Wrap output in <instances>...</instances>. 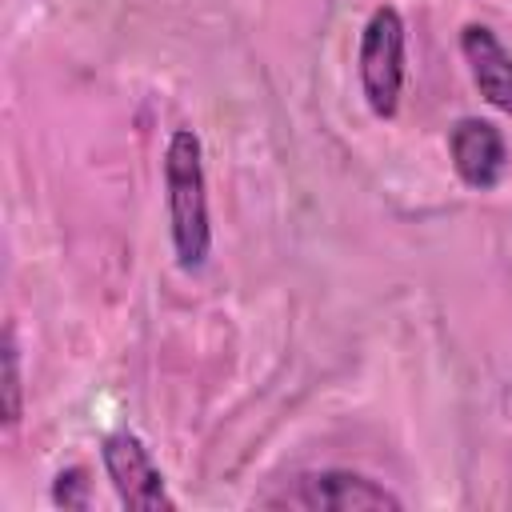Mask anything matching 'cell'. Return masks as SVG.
I'll list each match as a JSON object with an SVG mask.
<instances>
[{"mask_svg":"<svg viewBox=\"0 0 512 512\" xmlns=\"http://www.w3.org/2000/svg\"><path fill=\"white\" fill-rule=\"evenodd\" d=\"M100 464H104L108 484L124 508H140V512H156V508L172 512L176 508L152 452L144 448V440L136 432H128V428L108 432L100 444Z\"/></svg>","mask_w":512,"mask_h":512,"instance_id":"cell-4","label":"cell"},{"mask_svg":"<svg viewBox=\"0 0 512 512\" xmlns=\"http://www.w3.org/2000/svg\"><path fill=\"white\" fill-rule=\"evenodd\" d=\"M460 56H464L480 96L496 112L512 116V52L504 48V40L488 24H464L460 28Z\"/></svg>","mask_w":512,"mask_h":512,"instance_id":"cell-6","label":"cell"},{"mask_svg":"<svg viewBox=\"0 0 512 512\" xmlns=\"http://www.w3.org/2000/svg\"><path fill=\"white\" fill-rule=\"evenodd\" d=\"M164 204L172 252L184 272H200L212 252L208 224V180H204V148L192 128H176L164 148Z\"/></svg>","mask_w":512,"mask_h":512,"instance_id":"cell-1","label":"cell"},{"mask_svg":"<svg viewBox=\"0 0 512 512\" xmlns=\"http://www.w3.org/2000/svg\"><path fill=\"white\" fill-rule=\"evenodd\" d=\"M356 72H360V92L372 116L392 120L404 92V16L392 4H380L368 16L360 32Z\"/></svg>","mask_w":512,"mask_h":512,"instance_id":"cell-2","label":"cell"},{"mask_svg":"<svg viewBox=\"0 0 512 512\" xmlns=\"http://www.w3.org/2000/svg\"><path fill=\"white\" fill-rule=\"evenodd\" d=\"M24 416V384H20V344L16 328H4V428L12 432Z\"/></svg>","mask_w":512,"mask_h":512,"instance_id":"cell-7","label":"cell"},{"mask_svg":"<svg viewBox=\"0 0 512 512\" xmlns=\"http://www.w3.org/2000/svg\"><path fill=\"white\" fill-rule=\"evenodd\" d=\"M52 500L60 508H88V472L76 464V468H64L52 484Z\"/></svg>","mask_w":512,"mask_h":512,"instance_id":"cell-8","label":"cell"},{"mask_svg":"<svg viewBox=\"0 0 512 512\" xmlns=\"http://www.w3.org/2000/svg\"><path fill=\"white\" fill-rule=\"evenodd\" d=\"M448 156H452V168L456 176L476 188V192H488L504 180L508 172V144H504V132L492 124V120H480V116H460L448 132Z\"/></svg>","mask_w":512,"mask_h":512,"instance_id":"cell-5","label":"cell"},{"mask_svg":"<svg viewBox=\"0 0 512 512\" xmlns=\"http://www.w3.org/2000/svg\"><path fill=\"white\" fill-rule=\"evenodd\" d=\"M264 504H288V508H308V512H368V508H392L400 512L404 500L376 484L372 476L348 472V468H324V472H304L292 480L284 496H268Z\"/></svg>","mask_w":512,"mask_h":512,"instance_id":"cell-3","label":"cell"}]
</instances>
